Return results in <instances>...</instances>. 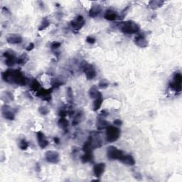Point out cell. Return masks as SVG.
<instances>
[{
  "instance_id": "cell-1",
  "label": "cell",
  "mask_w": 182,
  "mask_h": 182,
  "mask_svg": "<svg viewBox=\"0 0 182 182\" xmlns=\"http://www.w3.org/2000/svg\"><path fill=\"white\" fill-rule=\"evenodd\" d=\"M1 78L5 82L9 83L19 85L23 86L27 83V79L19 70H6L1 75Z\"/></svg>"
},
{
  "instance_id": "cell-2",
  "label": "cell",
  "mask_w": 182,
  "mask_h": 182,
  "mask_svg": "<svg viewBox=\"0 0 182 182\" xmlns=\"http://www.w3.org/2000/svg\"><path fill=\"white\" fill-rule=\"evenodd\" d=\"M118 28L121 32L125 34H137L139 30V26L133 21H122L118 24Z\"/></svg>"
},
{
  "instance_id": "cell-3",
  "label": "cell",
  "mask_w": 182,
  "mask_h": 182,
  "mask_svg": "<svg viewBox=\"0 0 182 182\" xmlns=\"http://www.w3.org/2000/svg\"><path fill=\"white\" fill-rule=\"evenodd\" d=\"M120 130L114 126L110 125L106 128V141L108 142H114L119 139Z\"/></svg>"
},
{
  "instance_id": "cell-4",
  "label": "cell",
  "mask_w": 182,
  "mask_h": 182,
  "mask_svg": "<svg viewBox=\"0 0 182 182\" xmlns=\"http://www.w3.org/2000/svg\"><path fill=\"white\" fill-rule=\"evenodd\" d=\"M181 83H182V76L181 73L176 72L174 75L172 81L169 83V87L174 90L175 92H180L181 91Z\"/></svg>"
},
{
  "instance_id": "cell-5",
  "label": "cell",
  "mask_w": 182,
  "mask_h": 182,
  "mask_svg": "<svg viewBox=\"0 0 182 182\" xmlns=\"http://www.w3.org/2000/svg\"><path fill=\"white\" fill-rule=\"evenodd\" d=\"M124 155V152L122 150H118L116 147L110 146L107 150V156L110 160H119L121 159Z\"/></svg>"
},
{
  "instance_id": "cell-6",
  "label": "cell",
  "mask_w": 182,
  "mask_h": 182,
  "mask_svg": "<svg viewBox=\"0 0 182 182\" xmlns=\"http://www.w3.org/2000/svg\"><path fill=\"white\" fill-rule=\"evenodd\" d=\"M83 70L85 74L86 78L88 80H92L96 76L97 73L95 68L90 64H88L87 62H84L82 63Z\"/></svg>"
},
{
  "instance_id": "cell-7",
  "label": "cell",
  "mask_w": 182,
  "mask_h": 182,
  "mask_svg": "<svg viewBox=\"0 0 182 182\" xmlns=\"http://www.w3.org/2000/svg\"><path fill=\"white\" fill-rule=\"evenodd\" d=\"M45 159L48 163L58 164L60 161V156L57 152L48 150L45 154Z\"/></svg>"
},
{
  "instance_id": "cell-8",
  "label": "cell",
  "mask_w": 182,
  "mask_h": 182,
  "mask_svg": "<svg viewBox=\"0 0 182 182\" xmlns=\"http://www.w3.org/2000/svg\"><path fill=\"white\" fill-rule=\"evenodd\" d=\"M85 21L84 18L83 16L78 15V17H76L73 21L70 22V25L71 27L75 30H79L85 25Z\"/></svg>"
},
{
  "instance_id": "cell-9",
  "label": "cell",
  "mask_w": 182,
  "mask_h": 182,
  "mask_svg": "<svg viewBox=\"0 0 182 182\" xmlns=\"http://www.w3.org/2000/svg\"><path fill=\"white\" fill-rule=\"evenodd\" d=\"M3 56L5 58V63L7 66L12 67L17 63V59L15 55L12 52H9V51H5L3 53Z\"/></svg>"
},
{
  "instance_id": "cell-10",
  "label": "cell",
  "mask_w": 182,
  "mask_h": 182,
  "mask_svg": "<svg viewBox=\"0 0 182 182\" xmlns=\"http://www.w3.org/2000/svg\"><path fill=\"white\" fill-rule=\"evenodd\" d=\"M134 41L136 46L141 47V48H145V47L148 46V42H147L145 35L143 33L136 34V37L134 39Z\"/></svg>"
},
{
  "instance_id": "cell-11",
  "label": "cell",
  "mask_w": 182,
  "mask_h": 182,
  "mask_svg": "<svg viewBox=\"0 0 182 182\" xmlns=\"http://www.w3.org/2000/svg\"><path fill=\"white\" fill-rule=\"evenodd\" d=\"M2 116L9 120H14L15 118V113L12 108L8 105H4L1 108Z\"/></svg>"
},
{
  "instance_id": "cell-12",
  "label": "cell",
  "mask_w": 182,
  "mask_h": 182,
  "mask_svg": "<svg viewBox=\"0 0 182 182\" xmlns=\"http://www.w3.org/2000/svg\"><path fill=\"white\" fill-rule=\"evenodd\" d=\"M52 92V88L50 89H44L41 88L39 91L37 93V95L39 98H41L42 100H46V101H50L51 99V94Z\"/></svg>"
},
{
  "instance_id": "cell-13",
  "label": "cell",
  "mask_w": 182,
  "mask_h": 182,
  "mask_svg": "<svg viewBox=\"0 0 182 182\" xmlns=\"http://www.w3.org/2000/svg\"><path fill=\"white\" fill-rule=\"evenodd\" d=\"M37 141H38L39 146L41 149H44L48 145V141L46 137L45 134L42 132L39 131L37 133Z\"/></svg>"
},
{
  "instance_id": "cell-14",
  "label": "cell",
  "mask_w": 182,
  "mask_h": 182,
  "mask_svg": "<svg viewBox=\"0 0 182 182\" xmlns=\"http://www.w3.org/2000/svg\"><path fill=\"white\" fill-rule=\"evenodd\" d=\"M105 169V163H99L94 165L93 167V173L94 175L97 178H100L103 174Z\"/></svg>"
},
{
  "instance_id": "cell-15",
  "label": "cell",
  "mask_w": 182,
  "mask_h": 182,
  "mask_svg": "<svg viewBox=\"0 0 182 182\" xmlns=\"http://www.w3.org/2000/svg\"><path fill=\"white\" fill-rule=\"evenodd\" d=\"M22 41V37L18 34H10L7 37V41L9 44H19Z\"/></svg>"
},
{
  "instance_id": "cell-16",
  "label": "cell",
  "mask_w": 182,
  "mask_h": 182,
  "mask_svg": "<svg viewBox=\"0 0 182 182\" xmlns=\"http://www.w3.org/2000/svg\"><path fill=\"white\" fill-rule=\"evenodd\" d=\"M120 161L122 163H123L124 164H126L128 166H133L136 163L134 157L130 154H124L121 159H120Z\"/></svg>"
},
{
  "instance_id": "cell-17",
  "label": "cell",
  "mask_w": 182,
  "mask_h": 182,
  "mask_svg": "<svg viewBox=\"0 0 182 182\" xmlns=\"http://www.w3.org/2000/svg\"><path fill=\"white\" fill-rule=\"evenodd\" d=\"M117 13L112 9H107L105 12L104 18L108 21H114L117 19Z\"/></svg>"
},
{
  "instance_id": "cell-18",
  "label": "cell",
  "mask_w": 182,
  "mask_h": 182,
  "mask_svg": "<svg viewBox=\"0 0 182 182\" xmlns=\"http://www.w3.org/2000/svg\"><path fill=\"white\" fill-rule=\"evenodd\" d=\"M103 95H102L101 92H100L98 96L95 98V100H94L93 102V110L94 111L98 110L100 108V107H101L102 104H103Z\"/></svg>"
},
{
  "instance_id": "cell-19",
  "label": "cell",
  "mask_w": 182,
  "mask_h": 182,
  "mask_svg": "<svg viewBox=\"0 0 182 182\" xmlns=\"http://www.w3.org/2000/svg\"><path fill=\"white\" fill-rule=\"evenodd\" d=\"M100 12H101V9H100V6H94L90 9V12H89V16L92 18H95V17H98Z\"/></svg>"
},
{
  "instance_id": "cell-20",
  "label": "cell",
  "mask_w": 182,
  "mask_h": 182,
  "mask_svg": "<svg viewBox=\"0 0 182 182\" xmlns=\"http://www.w3.org/2000/svg\"><path fill=\"white\" fill-rule=\"evenodd\" d=\"M29 60V57H28V55L26 53H23L21 56H19L17 59V63L19 65H24L26 62Z\"/></svg>"
},
{
  "instance_id": "cell-21",
  "label": "cell",
  "mask_w": 182,
  "mask_h": 182,
  "mask_svg": "<svg viewBox=\"0 0 182 182\" xmlns=\"http://www.w3.org/2000/svg\"><path fill=\"white\" fill-rule=\"evenodd\" d=\"M93 160V154L92 152L90 153H84V154L81 156V161L83 163L91 162Z\"/></svg>"
},
{
  "instance_id": "cell-22",
  "label": "cell",
  "mask_w": 182,
  "mask_h": 182,
  "mask_svg": "<svg viewBox=\"0 0 182 182\" xmlns=\"http://www.w3.org/2000/svg\"><path fill=\"white\" fill-rule=\"evenodd\" d=\"M58 125H59V127L61 129L65 130L68 127L69 122L68 120H66L65 117H61L59 120V121H58Z\"/></svg>"
},
{
  "instance_id": "cell-23",
  "label": "cell",
  "mask_w": 182,
  "mask_h": 182,
  "mask_svg": "<svg viewBox=\"0 0 182 182\" xmlns=\"http://www.w3.org/2000/svg\"><path fill=\"white\" fill-rule=\"evenodd\" d=\"M30 88L32 90L35 91V92H38V91H39V90H40L41 88V85L38 82V81L36 79H34L32 81H31V83H30Z\"/></svg>"
},
{
  "instance_id": "cell-24",
  "label": "cell",
  "mask_w": 182,
  "mask_h": 182,
  "mask_svg": "<svg viewBox=\"0 0 182 182\" xmlns=\"http://www.w3.org/2000/svg\"><path fill=\"white\" fill-rule=\"evenodd\" d=\"M164 1H159V0H156V1H150V7L152 9H155L157 8L161 7L164 4Z\"/></svg>"
},
{
  "instance_id": "cell-25",
  "label": "cell",
  "mask_w": 182,
  "mask_h": 182,
  "mask_svg": "<svg viewBox=\"0 0 182 182\" xmlns=\"http://www.w3.org/2000/svg\"><path fill=\"white\" fill-rule=\"evenodd\" d=\"M97 125H98V130H103L105 129V128L106 129L108 126H110V124L108 123V122H106L105 120H103V118H101L99 119L98 120V124H97Z\"/></svg>"
},
{
  "instance_id": "cell-26",
  "label": "cell",
  "mask_w": 182,
  "mask_h": 182,
  "mask_svg": "<svg viewBox=\"0 0 182 182\" xmlns=\"http://www.w3.org/2000/svg\"><path fill=\"white\" fill-rule=\"evenodd\" d=\"M100 92L97 89V87L95 85H93L92 87H91L89 90V95L91 98L95 99L97 96L99 95Z\"/></svg>"
},
{
  "instance_id": "cell-27",
  "label": "cell",
  "mask_w": 182,
  "mask_h": 182,
  "mask_svg": "<svg viewBox=\"0 0 182 182\" xmlns=\"http://www.w3.org/2000/svg\"><path fill=\"white\" fill-rule=\"evenodd\" d=\"M82 117H83L82 112H78V113H77L76 115L74 116V118H73L72 125H73V126L78 125V124L81 122V120H82Z\"/></svg>"
},
{
  "instance_id": "cell-28",
  "label": "cell",
  "mask_w": 182,
  "mask_h": 182,
  "mask_svg": "<svg viewBox=\"0 0 182 182\" xmlns=\"http://www.w3.org/2000/svg\"><path fill=\"white\" fill-rule=\"evenodd\" d=\"M50 25V21H48V19L46 17H44V18L42 19L41 23V25L39 26V31H41L43 30V29H46L47 27H48V26Z\"/></svg>"
},
{
  "instance_id": "cell-29",
  "label": "cell",
  "mask_w": 182,
  "mask_h": 182,
  "mask_svg": "<svg viewBox=\"0 0 182 182\" xmlns=\"http://www.w3.org/2000/svg\"><path fill=\"white\" fill-rule=\"evenodd\" d=\"M29 146V142H27V141L24 139H21V141L19 142V148L21 149V150H27Z\"/></svg>"
},
{
  "instance_id": "cell-30",
  "label": "cell",
  "mask_w": 182,
  "mask_h": 182,
  "mask_svg": "<svg viewBox=\"0 0 182 182\" xmlns=\"http://www.w3.org/2000/svg\"><path fill=\"white\" fill-rule=\"evenodd\" d=\"M98 86L100 88L105 89L108 87V86H109V83H108L105 79L101 80V81H100V83H99Z\"/></svg>"
},
{
  "instance_id": "cell-31",
  "label": "cell",
  "mask_w": 182,
  "mask_h": 182,
  "mask_svg": "<svg viewBox=\"0 0 182 182\" xmlns=\"http://www.w3.org/2000/svg\"><path fill=\"white\" fill-rule=\"evenodd\" d=\"M39 112L43 115H46L49 113V110L46 108V107H40L39 109Z\"/></svg>"
},
{
  "instance_id": "cell-32",
  "label": "cell",
  "mask_w": 182,
  "mask_h": 182,
  "mask_svg": "<svg viewBox=\"0 0 182 182\" xmlns=\"http://www.w3.org/2000/svg\"><path fill=\"white\" fill-rule=\"evenodd\" d=\"M63 84V83L59 79H53L52 81V85L53 88H59Z\"/></svg>"
},
{
  "instance_id": "cell-33",
  "label": "cell",
  "mask_w": 182,
  "mask_h": 182,
  "mask_svg": "<svg viewBox=\"0 0 182 182\" xmlns=\"http://www.w3.org/2000/svg\"><path fill=\"white\" fill-rule=\"evenodd\" d=\"M68 114V110L65 108H61L59 112V114L61 117H65Z\"/></svg>"
},
{
  "instance_id": "cell-34",
  "label": "cell",
  "mask_w": 182,
  "mask_h": 182,
  "mask_svg": "<svg viewBox=\"0 0 182 182\" xmlns=\"http://www.w3.org/2000/svg\"><path fill=\"white\" fill-rule=\"evenodd\" d=\"M61 43H60V42H58V41H53L52 43H51V47L52 49H57V48H59V47L61 46Z\"/></svg>"
},
{
  "instance_id": "cell-35",
  "label": "cell",
  "mask_w": 182,
  "mask_h": 182,
  "mask_svg": "<svg viewBox=\"0 0 182 182\" xmlns=\"http://www.w3.org/2000/svg\"><path fill=\"white\" fill-rule=\"evenodd\" d=\"M86 41L88 43H90V44H93V43H95L96 40H95V39L93 38V37H88L87 39H86Z\"/></svg>"
},
{
  "instance_id": "cell-36",
  "label": "cell",
  "mask_w": 182,
  "mask_h": 182,
  "mask_svg": "<svg viewBox=\"0 0 182 182\" xmlns=\"http://www.w3.org/2000/svg\"><path fill=\"white\" fill-rule=\"evenodd\" d=\"M67 95H68V98H70V100L73 99V92H72V90L70 88H68L67 89Z\"/></svg>"
},
{
  "instance_id": "cell-37",
  "label": "cell",
  "mask_w": 182,
  "mask_h": 182,
  "mask_svg": "<svg viewBox=\"0 0 182 182\" xmlns=\"http://www.w3.org/2000/svg\"><path fill=\"white\" fill-rule=\"evenodd\" d=\"M113 124L115 126H120V125H122V121L121 120H119V119H117V120H115L113 122Z\"/></svg>"
},
{
  "instance_id": "cell-38",
  "label": "cell",
  "mask_w": 182,
  "mask_h": 182,
  "mask_svg": "<svg viewBox=\"0 0 182 182\" xmlns=\"http://www.w3.org/2000/svg\"><path fill=\"white\" fill-rule=\"evenodd\" d=\"M34 48V44L33 43H31L30 44H29L27 47H26V50L27 51H32Z\"/></svg>"
},
{
  "instance_id": "cell-39",
  "label": "cell",
  "mask_w": 182,
  "mask_h": 182,
  "mask_svg": "<svg viewBox=\"0 0 182 182\" xmlns=\"http://www.w3.org/2000/svg\"><path fill=\"white\" fill-rule=\"evenodd\" d=\"M108 115H109V112H107V110H105L100 112V116L103 117H103H106L107 116H108Z\"/></svg>"
},
{
  "instance_id": "cell-40",
  "label": "cell",
  "mask_w": 182,
  "mask_h": 182,
  "mask_svg": "<svg viewBox=\"0 0 182 182\" xmlns=\"http://www.w3.org/2000/svg\"><path fill=\"white\" fill-rule=\"evenodd\" d=\"M54 142L56 144H59L60 143V140H59V137H54Z\"/></svg>"
}]
</instances>
